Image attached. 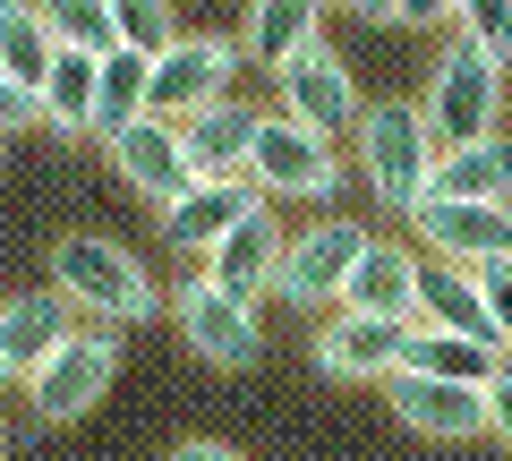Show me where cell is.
<instances>
[{
	"label": "cell",
	"mask_w": 512,
	"mask_h": 461,
	"mask_svg": "<svg viewBox=\"0 0 512 461\" xmlns=\"http://www.w3.org/2000/svg\"><path fill=\"white\" fill-rule=\"evenodd\" d=\"M410 325L419 333H470V342H495L487 333V299H478L470 265H419V299H410Z\"/></svg>",
	"instance_id": "ac0fdd59"
},
{
	"label": "cell",
	"mask_w": 512,
	"mask_h": 461,
	"mask_svg": "<svg viewBox=\"0 0 512 461\" xmlns=\"http://www.w3.org/2000/svg\"><path fill=\"white\" fill-rule=\"evenodd\" d=\"M487 436L512 453V359L495 368V385H487Z\"/></svg>",
	"instance_id": "4dcf8cb0"
},
{
	"label": "cell",
	"mask_w": 512,
	"mask_h": 461,
	"mask_svg": "<svg viewBox=\"0 0 512 461\" xmlns=\"http://www.w3.org/2000/svg\"><path fill=\"white\" fill-rule=\"evenodd\" d=\"M402 368L410 376H444V385H495L504 351H495V342H470V333H419V325H410Z\"/></svg>",
	"instance_id": "603a6c76"
},
{
	"label": "cell",
	"mask_w": 512,
	"mask_h": 461,
	"mask_svg": "<svg viewBox=\"0 0 512 461\" xmlns=\"http://www.w3.org/2000/svg\"><path fill=\"white\" fill-rule=\"evenodd\" d=\"M248 188L256 197H333L342 188V154H333V137H316V129H299L291 111H274V120H256Z\"/></svg>",
	"instance_id": "5b68a950"
},
{
	"label": "cell",
	"mask_w": 512,
	"mask_h": 461,
	"mask_svg": "<svg viewBox=\"0 0 512 461\" xmlns=\"http://www.w3.org/2000/svg\"><path fill=\"white\" fill-rule=\"evenodd\" d=\"M52 291L69 299V308H86L103 333H111V325H146V316H163L154 274L128 257L120 240H94V231H69V240L52 248Z\"/></svg>",
	"instance_id": "6da1fadb"
},
{
	"label": "cell",
	"mask_w": 512,
	"mask_h": 461,
	"mask_svg": "<svg viewBox=\"0 0 512 461\" xmlns=\"http://www.w3.org/2000/svg\"><path fill=\"white\" fill-rule=\"evenodd\" d=\"M94 69H103V60L60 52L52 77H43V120H52L60 137H94Z\"/></svg>",
	"instance_id": "d4e9b609"
},
{
	"label": "cell",
	"mask_w": 512,
	"mask_h": 461,
	"mask_svg": "<svg viewBox=\"0 0 512 461\" xmlns=\"http://www.w3.org/2000/svg\"><path fill=\"white\" fill-rule=\"evenodd\" d=\"M111 376H120V342H111L103 325H77L69 342L26 376V402H35L43 427H69V419H86V410L111 393Z\"/></svg>",
	"instance_id": "277c9868"
},
{
	"label": "cell",
	"mask_w": 512,
	"mask_h": 461,
	"mask_svg": "<svg viewBox=\"0 0 512 461\" xmlns=\"http://www.w3.org/2000/svg\"><path fill=\"white\" fill-rule=\"evenodd\" d=\"M163 461H248L239 444H214V436H188V444H171Z\"/></svg>",
	"instance_id": "1f68e13d"
},
{
	"label": "cell",
	"mask_w": 512,
	"mask_h": 461,
	"mask_svg": "<svg viewBox=\"0 0 512 461\" xmlns=\"http://www.w3.org/2000/svg\"><path fill=\"white\" fill-rule=\"evenodd\" d=\"M453 26H461V43H478V52L495 60V69H512V0H461Z\"/></svg>",
	"instance_id": "83f0119b"
},
{
	"label": "cell",
	"mask_w": 512,
	"mask_h": 461,
	"mask_svg": "<svg viewBox=\"0 0 512 461\" xmlns=\"http://www.w3.org/2000/svg\"><path fill=\"white\" fill-rule=\"evenodd\" d=\"M282 77V111H291L299 129H316V137H342V129H359V86H350V60L333 52V43H308V52L291 60V69H274Z\"/></svg>",
	"instance_id": "9c48e42d"
},
{
	"label": "cell",
	"mask_w": 512,
	"mask_h": 461,
	"mask_svg": "<svg viewBox=\"0 0 512 461\" xmlns=\"http://www.w3.org/2000/svg\"><path fill=\"white\" fill-rule=\"evenodd\" d=\"M282 248H291V240H282V222L265 214V205H256V214L239 222V231H222V240L205 248V282L256 308V299H265V291L282 282Z\"/></svg>",
	"instance_id": "4fadbf2b"
},
{
	"label": "cell",
	"mask_w": 512,
	"mask_h": 461,
	"mask_svg": "<svg viewBox=\"0 0 512 461\" xmlns=\"http://www.w3.org/2000/svg\"><path fill=\"white\" fill-rule=\"evenodd\" d=\"M35 18H43V35H52L60 52H86V60L120 52V35H111V9H103V0H35Z\"/></svg>",
	"instance_id": "484cf974"
},
{
	"label": "cell",
	"mask_w": 512,
	"mask_h": 461,
	"mask_svg": "<svg viewBox=\"0 0 512 461\" xmlns=\"http://www.w3.org/2000/svg\"><path fill=\"white\" fill-rule=\"evenodd\" d=\"M52 60H60V43L43 35L35 0H0V77H18V86H35V94H43Z\"/></svg>",
	"instance_id": "cb8c5ba5"
},
{
	"label": "cell",
	"mask_w": 512,
	"mask_h": 461,
	"mask_svg": "<svg viewBox=\"0 0 512 461\" xmlns=\"http://www.w3.org/2000/svg\"><path fill=\"white\" fill-rule=\"evenodd\" d=\"M359 18H402V0H350Z\"/></svg>",
	"instance_id": "836d02e7"
},
{
	"label": "cell",
	"mask_w": 512,
	"mask_h": 461,
	"mask_svg": "<svg viewBox=\"0 0 512 461\" xmlns=\"http://www.w3.org/2000/svg\"><path fill=\"white\" fill-rule=\"evenodd\" d=\"M111 163H120V180L137 188V197H154V205H180L188 188H197V163H188V146H180L171 120H137V129H120V137H111Z\"/></svg>",
	"instance_id": "9a60e30c"
},
{
	"label": "cell",
	"mask_w": 512,
	"mask_h": 461,
	"mask_svg": "<svg viewBox=\"0 0 512 461\" xmlns=\"http://www.w3.org/2000/svg\"><path fill=\"white\" fill-rule=\"evenodd\" d=\"M419 111H427V137H436V154L478 146V137H495V111H504V69H495L478 43L453 35V43H444V60L427 69Z\"/></svg>",
	"instance_id": "3957f363"
},
{
	"label": "cell",
	"mask_w": 512,
	"mask_h": 461,
	"mask_svg": "<svg viewBox=\"0 0 512 461\" xmlns=\"http://www.w3.org/2000/svg\"><path fill=\"white\" fill-rule=\"evenodd\" d=\"M231 77H239V52L222 35H180L163 60H154V86H146V120H171L188 129L197 111L231 103Z\"/></svg>",
	"instance_id": "8992f818"
},
{
	"label": "cell",
	"mask_w": 512,
	"mask_h": 461,
	"mask_svg": "<svg viewBox=\"0 0 512 461\" xmlns=\"http://www.w3.org/2000/svg\"><path fill=\"white\" fill-rule=\"evenodd\" d=\"M256 120H265V111H248V103H214V111H197V120H188L180 146H188V163H197V180H248Z\"/></svg>",
	"instance_id": "44dd1931"
},
{
	"label": "cell",
	"mask_w": 512,
	"mask_h": 461,
	"mask_svg": "<svg viewBox=\"0 0 512 461\" xmlns=\"http://www.w3.org/2000/svg\"><path fill=\"white\" fill-rule=\"evenodd\" d=\"M69 299L60 291H18V299H0V385H26V376L43 368V359L69 342Z\"/></svg>",
	"instance_id": "5bb4252c"
},
{
	"label": "cell",
	"mask_w": 512,
	"mask_h": 461,
	"mask_svg": "<svg viewBox=\"0 0 512 461\" xmlns=\"http://www.w3.org/2000/svg\"><path fill=\"white\" fill-rule=\"evenodd\" d=\"M427 197H453V205H512V137H478V146L436 154V180Z\"/></svg>",
	"instance_id": "ffe728a7"
},
{
	"label": "cell",
	"mask_w": 512,
	"mask_h": 461,
	"mask_svg": "<svg viewBox=\"0 0 512 461\" xmlns=\"http://www.w3.org/2000/svg\"><path fill=\"white\" fill-rule=\"evenodd\" d=\"M419 248H402V240H367V257L350 265V282H342V308H359V316H410V299H419Z\"/></svg>",
	"instance_id": "e0dca14e"
},
{
	"label": "cell",
	"mask_w": 512,
	"mask_h": 461,
	"mask_svg": "<svg viewBox=\"0 0 512 461\" xmlns=\"http://www.w3.org/2000/svg\"><path fill=\"white\" fill-rule=\"evenodd\" d=\"M453 9H461V0H402V18H393V26H444Z\"/></svg>",
	"instance_id": "d6a6232c"
},
{
	"label": "cell",
	"mask_w": 512,
	"mask_h": 461,
	"mask_svg": "<svg viewBox=\"0 0 512 461\" xmlns=\"http://www.w3.org/2000/svg\"><path fill=\"white\" fill-rule=\"evenodd\" d=\"M384 393H393V419H410L419 436H436V444L487 436V385H444V376L393 368V376H384Z\"/></svg>",
	"instance_id": "7c38bea8"
},
{
	"label": "cell",
	"mask_w": 512,
	"mask_h": 461,
	"mask_svg": "<svg viewBox=\"0 0 512 461\" xmlns=\"http://www.w3.org/2000/svg\"><path fill=\"white\" fill-rule=\"evenodd\" d=\"M478 299H487V333H495V351L512 359V257H504V265H478Z\"/></svg>",
	"instance_id": "f1b7e54d"
},
{
	"label": "cell",
	"mask_w": 512,
	"mask_h": 461,
	"mask_svg": "<svg viewBox=\"0 0 512 461\" xmlns=\"http://www.w3.org/2000/svg\"><path fill=\"white\" fill-rule=\"evenodd\" d=\"M256 205H265V197H256L248 180H197L180 205H163V231H171V248H197V257H205L222 231H239V222L256 214Z\"/></svg>",
	"instance_id": "d6986e66"
},
{
	"label": "cell",
	"mask_w": 512,
	"mask_h": 461,
	"mask_svg": "<svg viewBox=\"0 0 512 461\" xmlns=\"http://www.w3.org/2000/svg\"><path fill=\"white\" fill-rule=\"evenodd\" d=\"M171 316H180L188 351L214 359V368H248V359L265 351V333H256V308H248V299H231V291H214L205 274L171 291Z\"/></svg>",
	"instance_id": "ba28073f"
},
{
	"label": "cell",
	"mask_w": 512,
	"mask_h": 461,
	"mask_svg": "<svg viewBox=\"0 0 512 461\" xmlns=\"http://www.w3.org/2000/svg\"><path fill=\"white\" fill-rule=\"evenodd\" d=\"M325 9H333V0H248L239 52L265 60V69H291L308 43H325Z\"/></svg>",
	"instance_id": "2e32d148"
},
{
	"label": "cell",
	"mask_w": 512,
	"mask_h": 461,
	"mask_svg": "<svg viewBox=\"0 0 512 461\" xmlns=\"http://www.w3.org/2000/svg\"><path fill=\"white\" fill-rule=\"evenodd\" d=\"M26 120H43V94H35V86H18V77H0V137L26 129Z\"/></svg>",
	"instance_id": "f546056e"
},
{
	"label": "cell",
	"mask_w": 512,
	"mask_h": 461,
	"mask_svg": "<svg viewBox=\"0 0 512 461\" xmlns=\"http://www.w3.org/2000/svg\"><path fill=\"white\" fill-rule=\"evenodd\" d=\"M410 351V316H359V308H333V325L316 333V368L342 376V385H384Z\"/></svg>",
	"instance_id": "30bf717a"
},
{
	"label": "cell",
	"mask_w": 512,
	"mask_h": 461,
	"mask_svg": "<svg viewBox=\"0 0 512 461\" xmlns=\"http://www.w3.org/2000/svg\"><path fill=\"white\" fill-rule=\"evenodd\" d=\"M103 9H111V35H120V52L163 60L171 43H180V26H171V0H103Z\"/></svg>",
	"instance_id": "4316f807"
},
{
	"label": "cell",
	"mask_w": 512,
	"mask_h": 461,
	"mask_svg": "<svg viewBox=\"0 0 512 461\" xmlns=\"http://www.w3.org/2000/svg\"><path fill=\"white\" fill-rule=\"evenodd\" d=\"M419 240H427V257L436 265H504L512 257V205H453V197H427L419 214Z\"/></svg>",
	"instance_id": "8fae6325"
},
{
	"label": "cell",
	"mask_w": 512,
	"mask_h": 461,
	"mask_svg": "<svg viewBox=\"0 0 512 461\" xmlns=\"http://www.w3.org/2000/svg\"><path fill=\"white\" fill-rule=\"evenodd\" d=\"M146 86H154L146 52H103V69H94V137H103V146L146 120Z\"/></svg>",
	"instance_id": "7402d4cb"
},
{
	"label": "cell",
	"mask_w": 512,
	"mask_h": 461,
	"mask_svg": "<svg viewBox=\"0 0 512 461\" xmlns=\"http://www.w3.org/2000/svg\"><path fill=\"white\" fill-rule=\"evenodd\" d=\"M367 240H376V231H359V222H316L308 240L282 248L274 291L291 299V308H342V282H350V265L367 257Z\"/></svg>",
	"instance_id": "52a82bcc"
},
{
	"label": "cell",
	"mask_w": 512,
	"mask_h": 461,
	"mask_svg": "<svg viewBox=\"0 0 512 461\" xmlns=\"http://www.w3.org/2000/svg\"><path fill=\"white\" fill-rule=\"evenodd\" d=\"M359 180L376 188L384 214H419L427 180H436V137H427L419 103H376L359 111Z\"/></svg>",
	"instance_id": "7a4b0ae2"
}]
</instances>
